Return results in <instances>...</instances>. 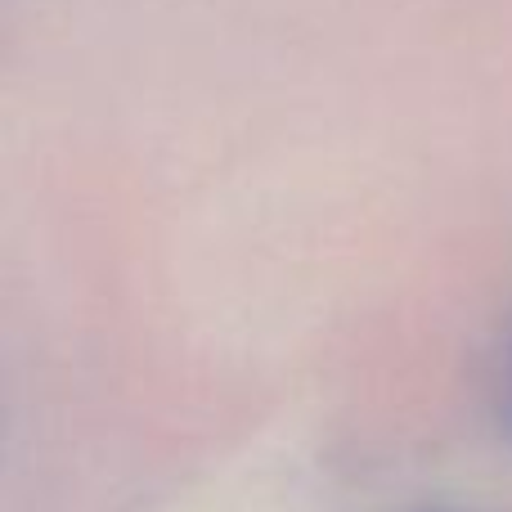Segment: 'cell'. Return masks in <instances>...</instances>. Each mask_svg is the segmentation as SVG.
I'll return each mask as SVG.
<instances>
[{
	"mask_svg": "<svg viewBox=\"0 0 512 512\" xmlns=\"http://www.w3.org/2000/svg\"><path fill=\"white\" fill-rule=\"evenodd\" d=\"M508 418H512V364H508Z\"/></svg>",
	"mask_w": 512,
	"mask_h": 512,
	"instance_id": "6da1fadb",
	"label": "cell"
}]
</instances>
